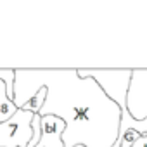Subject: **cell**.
Here are the masks:
<instances>
[{
	"instance_id": "10",
	"label": "cell",
	"mask_w": 147,
	"mask_h": 147,
	"mask_svg": "<svg viewBox=\"0 0 147 147\" xmlns=\"http://www.w3.org/2000/svg\"><path fill=\"white\" fill-rule=\"evenodd\" d=\"M76 147H85V145H76ZM114 147H119V144H114Z\"/></svg>"
},
{
	"instance_id": "8",
	"label": "cell",
	"mask_w": 147,
	"mask_h": 147,
	"mask_svg": "<svg viewBox=\"0 0 147 147\" xmlns=\"http://www.w3.org/2000/svg\"><path fill=\"white\" fill-rule=\"evenodd\" d=\"M142 135L138 133V131H135V130H125V131H121L119 133V137H118V144H119V147H131L138 138H140Z\"/></svg>"
},
{
	"instance_id": "3",
	"label": "cell",
	"mask_w": 147,
	"mask_h": 147,
	"mask_svg": "<svg viewBox=\"0 0 147 147\" xmlns=\"http://www.w3.org/2000/svg\"><path fill=\"white\" fill-rule=\"evenodd\" d=\"M126 104L135 119L147 118V69H133Z\"/></svg>"
},
{
	"instance_id": "4",
	"label": "cell",
	"mask_w": 147,
	"mask_h": 147,
	"mask_svg": "<svg viewBox=\"0 0 147 147\" xmlns=\"http://www.w3.org/2000/svg\"><path fill=\"white\" fill-rule=\"evenodd\" d=\"M66 123L57 116H42V138L36 147H64Z\"/></svg>"
},
{
	"instance_id": "5",
	"label": "cell",
	"mask_w": 147,
	"mask_h": 147,
	"mask_svg": "<svg viewBox=\"0 0 147 147\" xmlns=\"http://www.w3.org/2000/svg\"><path fill=\"white\" fill-rule=\"evenodd\" d=\"M135 130L138 131L140 135H147V118L145 119H135L130 111H128V106L121 107V123H119V133L125 131V130Z\"/></svg>"
},
{
	"instance_id": "6",
	"label": "cell",
	"mask_w": 147,
	"mask_h": 147,
	"mask_svg": "<svg viewBox=\"0 0 147 147\" xmlns=\"http://www.w3.org/2000/svg\"><path fill=\"white\" fill-rule=\"evenodd\" d=\"M18 111H19V109L16 107V104L9 99L5 82H0V123L9 121Z\"/></svg>"
},
{
	"instance_id": "7",
	"label": "cell",
	"mask_w": 147,
	"mask_h": 147,
	"mask_svg": "<svg viewBox=\"0 0 147 147\" xmlns=\"http://www.w3.org/2000/svg\"><path fill=\"white\" fill-rule=\"evenodd\" d=\"M14 80H16V69H0V82H5L9 99L14 102Z\"/></svg>"
},
{
	"instance_id": "2",
	"label": "cell",
	"mask_w": 147,
	"mask_h": 147,
	"mask_svg": "<svg viewBox=\"0 0 147 147\" xmlns=\"http://www.w3.org/2000/svg\"><path fill=\"white\" fill-rule=\"evenodd\" d=\"M35 114L19 109L9 121L0 123V147H28L33 138Z\"/></svg>"
},
{
	"instance_id": "9",
	"label": "cell",
	"mask_w": 147,
	"mask_h": 147,
	"mask_svg": "<svg viewBox=\"0 0 147 147\" xmlns=\"http://www.w3.org/2000/svg\"><path fill=\"white\" fill-rule=\"evenodd\" d=\"M131 147H147V135H142Z\"/></svg>"
},
{
	"instance_id": "1",
	"label": "cell",
	"mask_w": 147,
	"mask_h": 147,
	"mask_svg": "<svg viewBox=\"0 0 147 147\" xmlns=\"http://www.w3.org/2000/svg\"><path fill=\"white\" fill-rule=\"evenodd\" d=\"M40 88H47V97L38 114L57 116L66 123L64 147H114L121 109L94 78H80L78 69H16L18 109H23Z\"/></svg>"
}]
</instances>
